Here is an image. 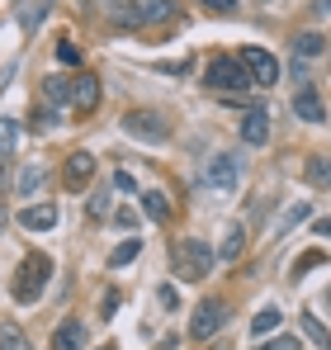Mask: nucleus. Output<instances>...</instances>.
Returning <instances> with one entry per match:
<instances>
[{"instance_id":"7c9ffc66","label":"nucleus","mask_w":331,"mask_h":350,"mask_svg":"<svg viewBox=\"0 0 331 350\" xmlns=\"http://www.w3.org/2000/svg\"><path fill=\"white\" fill-rule=\"evenodd\" d=\"M133 256H137V241H123V246H118V251H114V256H109V265H114V270H118V265H128Z\"/></svg>"},{"instance_id":"bb28decb","label":"nucleus","mask_w":331,"mask_h":350,"mask_svg":"<svg viewBox=\"0 0 331 350\" xmlns=\"http://www.w3.org/2000/svg\"><path fill=\"white\" fill-rule=\"evenodd\" d=\"M114 24L118 29H137V5H114Z\"/></svg>"},{"instance_id":"ea45409f","label":"nucleus","mask_w":331,"mask_h":350,"mask_svg":"<svg viewBox=\"0 0 331 350\" xmlns=\"http://www.w3.org/2000/svg\"><path fill=\"white\" fill-rule=\"evenodd\" d=\"M0 228H5V208H0Z\"/></svg>"},{"instance_id":"58836bf2","label":"nucleus","mask_w":331,"mask_h":350,"mask_svg":"<svg viewBox=\"0 0 331 350\" xmlns=\"http://www.w3.org/2000/svg\"><path fill=\"white\" fill-rule=\"evenodd\" d=\"M213 350H232V346H227V341H218V346H213Z\"/></svg>"},{"instance_id":"c9c22d12","label":"nucleus","mask_w":331,"mask_h":350,"mask_svg":"<svg viewBox=\"0 0 331 350\" xmlns=\"http://www.w3.org/2000/svg\"><path fill=\"white\" fill-rule=\"evenodd\" d=\"M114 189H118V194H133L137 185H133V175H128V171H118V175H114Z\"/></svg>"},{"instance_id":"c756f323","label":"nucleus","mask_w":331,"mask_h":350,"mask_svg":"<svg viewBox=\"0 0 331 350\" xmlns=\"http://www.w3.org/2000/svg\"><path fill=\"white\" fill-rule=\"evenodd\" d=\"M303 218H308V204H293V208H289V213H284V223H279V237L289 232V228H293V223H303Z\"/></svg>"},{"instance_id":"4c0bfd02","label":"nucleus","mask_w":331,"mask_h":350,"mask_svg":"<svg viewBox=\"0 0 331 350\" xmlns=\"http://www.w3.org/2000/svg\"><path fill=\"white\" fill-rule=\"evenodd\" d=\"M313 10H317V14H331V0H317Z\"/></svg>"},{"instance_id":"72a5a7b5","label":"nucleus","mask_w":331,"mask_h":350,"mask_svg":"<svg viewBox=\"0 0 331 350\" xmlns=\"http://www.w3.org/2000/svg\"><path fill=\"white\" fill-rule=\"evenodd\" d=\"M256 350H298V341L293 336H275V341H261Z\"/></svg>"},{"instance_id":"39448f33","label":"nucleus","mask_w":331,"mask_h":350,"mask_svg":"<svg viewBox=\"0 0 331 350\" xmlns=\"http://www.w3.org/2000/svg\"><path fill=\"white\" fill-rule=\"evenodd\" d=\"M222 322H227V303L222 298H204L199 308H194V317H189V336L194 341H209V336H218Z\"/></svg>"},{"instance_id":"4468645a","label":"nucleus","mask_w":331,"mask_h":350,"mask_svg":"<svg viewBox=\"0 0 331 350\" xmlns=\"http://www.w3.org/2000/svg\"><path fill=\"white\" fill-rule=\"evenodd\" d=\"M175 0H137V24H170Z\"/></svg>"},{"instance_id":"aec40b11","label":"nucleus","mask_w":331,"mask_h":350,"mask_svg":"<svg viewBox=\"0 0 331 350\" xmlns=\"http://www.w3.org/2000/svg\"><path fill=\"white\" fill-rule=\"evenodd\" d=\"M303 332H308V341H313L317 350H331V332L313 317V312H303Z\"/></svg>"},{"instance_id":"f8f14e48","label":"nucleus","mask_w":331,"mask_h":350,"mask_svg":"<svg viewBox=\"0 0 331 350\" xmlns=\"http://www.w3.org/2000/svg\"><path fill=\"white\" fill-rule=\"evenodd\" d=\"M66 185H71V189H81V185H85V180H90V175H95V157H90V152H71V157H66Z\"/></svg>"},{"instance_id":"6ab92c4d","label":"nucleus","mask_w":331,"mask_h":350,"mask_svg":"<svg viewBox=\"0 0 331 350\" xmlns=\"http://www.w3.org/2000/svg\"><path fill=\"white\" fill-rule=\"evenodd\" d=\"M43 166H38V161H29V166H24V171H19V180H14V189H19V194H24V199H29V194H34V189H38V185H43Z\"/></svg>"},{"instance_id":"5701e85b","label":"nucleus","mask_w":331,"mask_h":350,"mask_svg":"<svg viewBox=\"0 0 331 350\" xmlns=\"http://www.w3.org/2000/svg\"><path fill=\"white\" fill-rule=\"evenodd\" d=\"M14 142H19V123L14 118H0V157H10Z\"/></svg>"},{"instance_id":"f03ea898","label":"nucleus","mask_w":331,"mask_h":350,"mask_svg":"<svg viewBox=\"0 0 331 350\" xmlns=\"http://www.w3.org/2000/svg\"><path fill=\"white\" fill-rule=\"evenodd\" d=\"M170 270L194 284V280H204V275L213 270V251H209L199 237H185V241H175V251H170Z\"/></svg>"},{"instance_id":"cd10ccee","label":"nucleus","mask_w":331,"mask_h":350,"mask_svg":"<svg viewBox=\"0 0 331 350\" xmlns=\"http://www.w3.org/2000/svg\"><path fill=\"white\" fill-rule=\"evenodd\" d=\"M90 218H109V189H95L90 194Z\"/></svg>"},{"instance_id":"412c9836","label":"nucleus","mask_w":331,"mask_h":350,"mask_svg":"<svg viewBox=\"0 0 331 350\" xmlns=\"http://www.w3.org/2000/svg\"><path fill=\"white\" fill-rule=\"evenodd\" d=\"M322 48H327V43H322V33H313V29L293 38V53H298V57H317Z\"/></svg>"},{"instance_id":"0eeeda50","label":"nucleus","mask_w":331,"mask_h":350,"mask_svg":"<svg viewBox=\"0 0 331 350\" xmlns=\"http://www.w3.org/2000/svg\"><path fill=\"white\" fill-rule=\"evenodd\" d=\"M241 66H246L251 81L265 85V90L279 81V62H275V53H265V48H241Z\"/></svg>"},{"instance_id":"7ed1b4c3","label":"nucleus","mask_w":331,"mask_h":350,"mask_svg":"<svg viewBox=\"0 0 331 350\" xmlns=\"http://www.w3.org/2000/svg\"><path fill=\"white\" fill-rule=\"evenodd\" d=\"M204 85L218 90V95H237V90L256 85V81H251V71L241 66V57H213L209 71H204Z\"/></svg>"},{"instance_id":"473e14b6","label":"nucleus","mask_w":331,"mask_h":350,"mask_svg":"<svg viewBox=\"0 0 331 350\" xmlns=\"http://www.w3.org/2000/svg\"><path fill=\"white\" fill-rule=\"evenodd\" d=\"M53 123H57V114H53V109H43V100H38V109H34V128L43 133V128H53Z\"/></svg>"},{"instance_id":"4be33fe9","label":"nucleus","mask_w":331,"mask_h":350,"mask_svg":"<svg viewBox=\"0 0 331 350\" xmlns=\"http://www.w3.org/2000/svg\"><path fill=\"white\" fill-rule=\"evenodd\" d=\"M43 95H48V105H62V100H71V81H62V76H48V81H43Z\"/></svg>"},{"instance_id":"f3484780","label":"nucleus","mask_w":331,"mask_h":350,"mask_svg":"<svg viewBox=\"0 0 331 350\" xmlns=\"http://www.w3.org/2000/svg\"><path fill=\"white\" fill-rule=\"evenodd\" d=\"M279 322H284V312H279L275 303H265V308L251 317V332H256V336H270V332H279Z\"/></svg>"},{"instance_id":"f704fd0d","label":"nucleus","mask_w":331,"mask_h":350,"mask_svg":"<svg viewBox=\"0 0 331 350\" xmlns=\"http://www.w3.org/2000/svg\"><path fill=\"white\" fill-rule=\"evenodd\" d=\"M114 312H118V289H109L100 298V317H114Z\"/></svg>"},{"instance_id":"c85d7f7f","label":"nucleus","mask_w":331,"mask_h":350,"mask_svg":"<svg viewBox=\"0 0 331 350\" xmlns=\"http://www.w3.org/2000/svg\"><path fill=\"white\" fill-rule=\"evenodd\" d=\"M322 260H327L322 251H308V256H298V260H293V280H298V275H308V270H313V265H322Z\"/></svg>"},{"instance_id":"b1692460","label":"nucleus","mask_w":331,"mask_h":350,"mask_svg":"<svg viewBox=\"0 0 331 350\" xmlns=\"http://www.w3.org/2000/svg\"><path fill=\"white\" fill-rule=\"evenodd\" d=\"M24 346H29L24 332H19L14 322H5V327H0V350H24Z\"/></svg>"},{"instance_id":"a19ab883","label":"nucleus","mask_w":331,"mask_h":350,"mask_svg":"<svg viewBox=\"0 0 331 350\" xmlns=\"http://www.w3.org/2000/svg\"><path fill=\"white\" fill-rule=\"evenodd\" d=\"M100 350H118V346H100Z\"/></svg>"},{"instance_id":"a878e982","label":"nucleus","mask_w":331,"mask_h":350,"mask_svg":"<svg viewBox=\"0 0 331 350\" xmlns=\"http://www.w3.org/2000/svg\"><path fill=\"white\" fill-rule=\"evenodd\" d=\"M38 14H48V0H43V5H24V14H19L24 33H34V29H38Z\"/></svg>"},{"instance_id":"9d476101","label":"nucleus","mask_w":331,"mask_h":350,"mask_svg":"<svg viewBox=\"0 0 331 350\" xmlns=\"http://www.w3.org/2000/svg\"><path fill=\"white\" fill-rule=\"evenodd\" d=\"M293 114L303 118V123H322V118H327V105H322V95L308 85V90L293 95Z\"/></svg>"},{"instance_id":"f257e3e1","label":"nucleus","mask_w":331,"mask_h":350,"mask_svg":"<svg viewBox=\"0 0 331 350\" xmlns=\"http://www.w3.org/2000/svg\"><path fill=\"white\" fill-rule=\"evenodd\" d=\"M48 280H53V260H48L43 251H29V256L19 260V275H14V298H19V303L43 298Z\"/></svg>"},{"instance_id":"e433bc0d","label":"nucleus","mask_w":331,"mask_h":350,"mask_svg":"<svg viewBox=\"0 0 331 350\" xmlns=\"http://www.w3.org/2000/svg\"><path fill=\"white\" fill-rule=\"evenodd\" d=\"M317 237H331V218H322V223H317Z\"/></svg>"},{"instance_id":"dca6fc26","label":"nucleus","mask_w":331,"mask_h":350,"mask_svg":"<svg viewBox=\"0 0 331 350\" xmlns=\"http://www.w3.org/2000/svg\"><path fill=\"white\" fill-rule=\"evenodd\" d=\"M303 175H308V185L331 189V157H308V161H303Z\"/></svg>"},{"instance_id":"2f4dec72","label":"nucleus","mask_w":331,"mask_h":350,"mask_svg":"<svg viewBox=\"0 0 331 350\" xmlns=\"http://www.w3.org/2000/svg\"><path fill=\"white\" fill-rule=\"evenodd\" d=\"M199 10H209V14H232L237 10V0H194Z\"/></svg>"},{"instance_id":"423d86ee","label":"nucleus","mask_w":331,"mask_h":350,"mask_svg":"<svg viewBox=\"0 0 331 350\" xmlns=\"http://www.w3.org/2000/svg\"><path fill=\"white\" fill-rule=\"evenodd\" d=\"M237 180H241V157L237 152H218L204 171V185H213V189H237Z\"/></svg>"},{"instance_id":"ddd939ff","label":"nucleus","mask_w":331,"mask_h":350,"mask_svg":"<svg viewBox=\"0 0 331 350\" xmlns=\"http://www.w3.org/2000/svg\"><path fill=\"white\" fill-rule=\"evenodd\" d=\"M19 223H24L29 232H48V228H57V204H34V208H24Z\"/></svg>"},{"instance_id":"79ce46f5","label":"nucleus","mask_w":331,"mask_h":350,"mask_svg":"<svg viewBox=\"0 0 331 350\" xmlns=\"http://www.w3.org/2000/svg\"><path fill=\"white\" fill-rule=\"evenodd\" d=\"M327 308H331V289H327Z\"/></svg>"},{"instance_id":"2eb2a0df","label":"nucleus","mask_w":331,"mask_h":350,"mask_svg":"<svg viewBox=\"0 0 331 350\" xmlns=\"http://www.w3.org/2000/svg\"><path fill=\"white\" fill-rule=\"evenodd\" d=\"M137 199H142V213H147L152 223H166V218H170V199H166L161 189H142Z\"/></svg>"},{"instance_id":"393cba45","label":"nucleus","mask_w":331,"mask_h":350,"mask_svg":"<svg viewBox=\"0 0 331 350\" xmlns=\"http://www.w3.org/2000/svg\"><path fill=\"white\" fill-rule=\"evenodd\" d=\"M57 62H62V66H81V48H76L71 38H62V43H57Z\"/></svg>"},{"instance_id":"9b49d317","label":"nucleus","mask_w":331,"mask_h":350,"mask_svg":"<svg viewBox=\"0 0 331 350\" xmlns=\"http://www.w3.org/2000/svg\"><path fill=\"white\" fill-rule=\"evenodd\" d=\"M81 346H85V322L81 317H66L53 332V350H81Z\"/></svg>"},{"instance_id":"a211bd4d","label":"nucleus","mask_w":331,"mask_h":350,"mask_svg":"<svg viewBox=\"0 0 331 350\" xmlns=\"http://www.w3.org/2000/svg\"><path fill=\"white\" fill-rule=\"evenodd\" d=\"M241 251H246V228H241V223H232V228H227V232H222V260H237V256H241Z\"/></svg>"},{"instance_id":"20e7f679","label":"nucleus","mask_w":331,"mask_h":350,"mask_svg":"<svg viewBox=\"0 0 331 350\" xmlns=\"http://www.w3.org/2000/svg\"><path fill=\"white\" fill-rule=\"evenodd\" d=\"M123 133L137 137V142H166L170 137V123L161 114H152V109H133V114H123Z\"/></svg>"},{"instance_id":"6e6552de","label":"nucleus","mask_w":331,"mask_h":350,"mask_svg":"<svg viewBox=\"0 0 331 350\" xmlns=\"http://www.w3.org/2000/svg\"><path fill=\"white\" fill-rule=\"evenodd\" d=\"M71 105H76L81 114H95V109H100V76L81 71V76L71 81Z\"/></svg>"},{"instance_id":"1a4fd4ad","label":"nucleus","mask_w":331,"mask_h":350,"mask_svg":"<svg viewBox=\"0 0 331 350\" xmlns=\"http://www.w3.org/2000/svg\"><path fill=\"white\" fill-rule=\"evenodd\" d=\"M241 142L246 147H265L270 142V114L265 109H251V114L241 118Z\"/></svg>"},{"instance_id":"37998d69","label":"nucleus","mask_w":331,"mask_h":350,"mask_svg":"<svg viewBox=\"0 0 331 350\" xmlns=\"http://www.w3.org/2000/svg\"><path fill=\"white\" fill-rule=\"evenodd\" d=\"M256 5H270V0H256Z\"/></svg>"}]
</instances>
